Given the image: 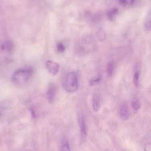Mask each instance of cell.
<instances>
[{
	"label": "cell",
	"mask_w": 151,
	"mask_h": 151,
	"mask_svg": "<svg viewBox=\"0 0 151 151\" xmlns=\"http://www.w3.org/2000/svg\"><path fill=\"white\" fill-rule=\"evenodd\" d=\"M144 28L146 31L151 30V9L145 19L144 21Z\"/></svg>",
	"instance_id": "cell-8"
},
{
	"label": "cell",
	"mask_w": 151,
	"mask_h": 151,
	"mask_svg": "<svg viewBox=\"0 0 151 151\" xmlns=\"http://www.w3.org/2000/svg\"><path fill=\"white\" fill-rule=\"evenodd\" d=\"M30 151V150H25V151Z\"/></svg>",
	"instance_id": "cell-20"
},
{
	"label": "cell",
	"mask_w": 151,
	"mask_h": 151,
	"mask_svg": "<svg viewBox=\"0 0 151 151\" xmlns=\"http://www.w3.org/2000/svg\"><path fill=\"white\" fill-rule=\"evenodd\" d=\"M46 67L48 72L53 76H55L59 70L58 64L52 60H48L46 63Z\"/></svg>",
	"instance_id": "cell-3"
},
{
	"label": "cell",
	"mask_w": 151,
	"mask_h": 151,
	"mask_svg": "<svg viewBox=\"0 0 151 151\" xmlns=\"http://www.w3.org/2000/svg\"><path fill=\"white\" fill-rule=\"evenodd\" d=\"M33 73V70L31 68L18 69L14 72L12 80L15 83L22 84L27 83Z\"/></svg>",
	"instance_id": "cell-1"
},
{
	"label": "cell",
	"mask_w": 151,
	"mask_h": 151,
	"mask_svg": "<svg viewBox=\"0 0 151 151\" xmlns=\"http://www.w3.org/2000/svg\"><path fill=\"white\" fill-rule=\"evenodd\" d=\"M56 89L53 84H50L46 93L47 100L50 103H54L55 100Z\"/></svg>",
	"instance_id": "cell-6"
},
{
	"label": "cell",
	"mask_w": 151,
	"mask_h": 151,
	"mask_svg": "<svg viewBox=\"0 0 151 151\" xmlns=\"http://www.w3.org/2000/svg\"><path fill=\"white\" fill-rule=\"evenodd\" d=\"M144 151H151V143H148L144 146Z\"/></svg>",
	"instance_id": "cell-16"
},
{
	"label": "cell",
	"mask_w": 151,
	"mask_h": 151,
	"mask_svg": "<svg viewBox=\"0 0 151 151\" xmlns=\"http://www.w3.org/2000/svg\"><path fill=\"white\" fill-rule=\"evenodd\" d=\"M3 49H6L8 51H10L13 49V44L10 42H6V44L3 45Z\"/></svg>",
	"instance_id": "cell-13"
},
{
	"label": "cell",
	"mask_w": 151,
	"mask_h": 151,
	"mask_svg": "<svg viewBox=\"0 0 151 151\" xmlns=\"http://www.w3.org/2000/svg\"><path fill=\"white\" fill-rule=\"evenodd\" d=\"M133 107L135 110L138 111L141 108V103L138 99H135L133 102Z\"/></svg>",
	"instance_id": "cell-11"
},
{
	"label": "cell",
	"mask_w": 151,
	"mask_h": 151,
	"mask_svg": "<svg viewBox=\"0 0 151 151\" xmlns=\"http://www.w3.org/2000/svg\"><path fill=\"white\" fill-rule=\"evenodd\" d=\"M100 77H98V78H97V79H95V80H91V85H94L95 84H96V83H97L99 81V80H100Z\"/></svg>",
	"instance_id": "cell-17"
},
{
	"label": "cell",
	"mask_w": 151,
	"mask_h": 151,
	"mask_svg": "<svg viewBox=\"0 0 151 151\" xmlns=\"http://www.w3.org/2000/svg\"><path fill=\"white\" fill-rule=\"evenodd\" d=\"M100 97L97 94H94L92 99L93 109L95 112H97L100 108Z\"/></svg>",
	"instance_id": "cell-7"
},
{
	"label": "cell",
	"mask_w": 151,
	"mask_h": 151,
	"mask_svg": "<svg viewBox=\"0 0 151 151\" xmlns=\"http://www.w3.org/2000/svg\"><path fill=\"white\" fill-rule=\"evenodd\" d=\"M99 39L100 40H103L105 39V35L104 34V32L103 31H100L98 33Z\"/></svg>",
	"instance_id": "cell-15"
},
{
	"label": "cell",
	"mask_w": 151,
	"mask_h": 151,
	"mask_svg": "<svg viewBox=\"0 0 151 151\" xmlns=\"http://www.w3.org/2000/svg\"><path fill=\"white\" fill-rule=\"evenodd\" d=\"M139 76L140 73L139 72H136L134 75V83L136 87H138L139 84Z\"/></svg>",
	"instance_id": "cell-10"
},
{
	"label": "cell",
	"mask_w": 151,
	"mask_h": 151,
	"mask_svg": "<svg viewBox=\"0 0 151 151\" xmlns=\"http://www.w3.org/2000/svg\"><path fill=\"white\" fill-rule=\"evenodd\" d=\"M57 50L59 52L62 53V52H64L66 50V48L64 46L62 42H59L57 44Z\"/></svg>",
	"instance_id": "cell-12"
},
{
	"label": "cell",
	"mask_w": 151,
	"mask_h": 151,
	"mask_svg": "<svg viewBox=\"0 0 151 151\" xmlns=\"http://www.w3.org/2000/svg\"><path fill=\"white\" fill-rule=\"evenodd\" d=\"M135 1H136V0H130V4H131V5H133V4H134L135 3Z\"/></svg>",
	"instance_id": "cell-19"
},
{
	"label": "cell",
	"mask_w": 151,
	"mask_h": 151,
	"mask_svg": "<svg viewBox=\"0 0 151 151\" xmlns=\"http://www.w3.org/2000/svg\"><path fill=\"white\" fill-rule=\"evenodd\" d=\"M66 90L69 93H72L77 90L78 88V78L76 73L74 72H69L64 83Z\"/></svg>",
	"instance_id": "cell-2"
},
{
	"label": "cell",
	"mask_w": 151,
	"mask_h": 151,
	"mask_svg": "<svg viewBox=\"0 0 151 151\" xmlns=\"http://www.w3.org/2000/svg\"><path fill=\"white\" fill-rule=\"evenodd\" d=\"M120 117L123 121H126L130 117V111L128 105L125 103L121 104L119 110Z\"/></svg>",
	"instance_id": "cell-4"
},
{
	"label": "cell",
	"mask_w": 151,
	"mask_h": 151,
	"mask_svg": "<svg viewBox=\"0 0 151 151\" xmlns=\"http://www.w3.org/2000/svg\"><path fill=\"white\" fill-rule=\"evenodd\" d=\"M119 1L122 5H125L127 4V0H119Z\"/></svg>",
	"instance_id": "cell-18"
},
{
	"label": "cell",
	"mask_w": 151,
	"mask_h": 151,
	"mask_svg": "<svg viewBox=\"0 0 151 151\" xmlns=\"http://www.w3.org/2000/svg\"><path fill=\"white\" fill-rule=\"evenodd\" d=\"M61 151H71L68 142H67L62 145Z\"/></svg>",
	"instance_id": "cell-14"
},
{
	"label": "cell",
	"mask_w": 151,
	"mask_h": 151,
	"mask_svg": "<svg viewBox=\"0 0 151 151\" xmlns=\"http://www.w3.org/2000/svg\"><path fill=\"white\" fill-rule=\"evenodd\" d=\"M115 69V63L113 61H111L108 63L107 66V72L108 76L111 77L114 73Z\"/></svg>",
	"instance_id": "cell-9"
},
{
	"label": "cell",
	"mask_w": 151,
	"mask_h": 151,
	"mask_svg": "<svg viewBox=\"0 0 151 151\" xmlns=\"http://www.w3.org/2000/svg\"><path fill=\"white\" fill-rule=\"evenodd\" d=\"M78 121L80 125L81 138L83 139L87 137L88 131H87V126L86 124L85 117L83 116H80L78 118Z\"/></svg>",
	"instance_id": "cell-5"
}]
</instances>
